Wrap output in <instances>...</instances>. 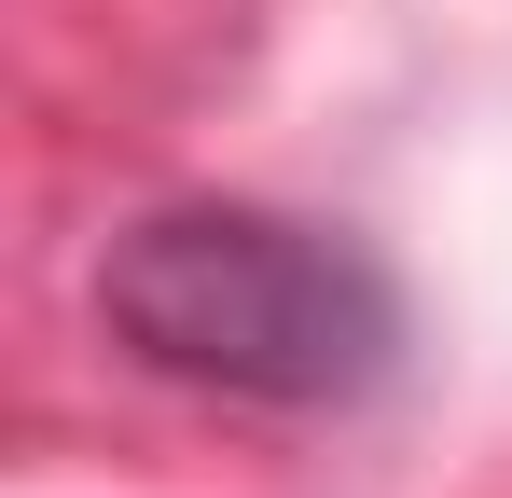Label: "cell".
Masks as SVG:
<instances>
[{
    "mask_svg": "<svg viewBox=\"0 0 512 498\" xmlns=\"http://www.w3.org/2000/svg\"><path fill=\"white\" fill-rule=\"evenodd\" d=\"M97 332L194 402L236 415H360L402 374V277L346 222L263 194H167L97 249Z\"/></svg>",
    "mask_w": 512,
    "mask_h": 498,
    "instance_id": "cell-1",
    "label": "cell"
}]
</instances>
